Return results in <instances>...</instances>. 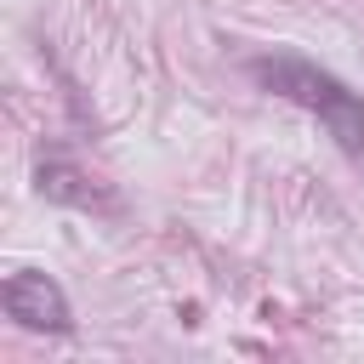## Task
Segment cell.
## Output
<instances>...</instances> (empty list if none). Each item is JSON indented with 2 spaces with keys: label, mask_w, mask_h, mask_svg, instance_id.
Returning a JSON list of instances; mask_svg holds the SVG:
<instances>
[{
  "label": "cell",
  "mask_w": 364,
  "mask_h": 364,
  "mask_svg": "<svg viewBox=\"0 0 364 364\" xmlns=\"http://www.w3.org/2000/svg\"><path fill=\"white\" fill-rule=\"evenodd\" d=\"M40 193L63 199V205H91L97 199V188H85V176L68 171V165H40Z\"/></svg>",
  "instance_id": "cell-3"
},
{
  "label": "cell",
  "mask_w": 364,
  "mask_h": 364,
  "mask_svg": "<svg viewBox=\"0 0 364 364\" xmlns=\"http://www.w3.org/2000/svg\"><path fill=\"white\" fill-rule=\"evenodd\" d=\"M256 74H262V85H273L279 97L313 108V114L324 119V131L341 142V154H364V102H358L336 74H324V68H313V63H301V57H262Z\"/></svg>",
  "instance_id": "cell-1"
},
{
  "label": "cell",
  "mask_w": 364,
  "mask_h": 364,
  "mask_svg": "<svg viewBox=\"0 0 364 364\" xmlns=\"http://www.w3.org/2000/svg\"><path fill=\"white\" fill-rule=\"evenodd\" d=\"M0 301H6V313H11L23 330H51V336H63V330L74 324V318H68V296H63V284L46 279V273H34V267L11 273V279L0 284Z\"/></svg>",
  "instance_id": "cell-2"
}]
</instances>
